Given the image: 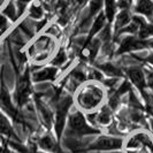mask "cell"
<instances>
[{
    "instance_id": "52a82bcc",
    "label": "cell",
    "mask_w": 153,
    "mask_h": 153,
    "mask_svg": "<svg viewBox=\"0 0 153 153\" xmlns=\"http://www.w3.org/2000/svg\"><path fill=\"white\" fill-rule=\"evenodd\" d=\"M149 46V43L144 42L143 39L136 38L134 36H127L120 44V47L117 50V54L127 53V52H132V51H138L143 50Z\"/></svg>"
},
{
    "instance_id": "1f68e13d",
    "label": "cell",
    "mask_w": 153,
    "mask_h": 153,
    "mask_svg": "<svg viewBox=\"0 0 153 153\" xmlns=\"http://www.w3.org/2000/svg\"><path fill=\"white\" fill-rule=\"evenodd\" d=\"M2 1H4V0H0V6H1V4H2Z\"/></svg>"
},
{
    "instance_id": "8fae6325",
    "label": "cell",
    "mask_w": 153,
    "mask_h": 153,
    "mask_svg": "<svg viewBox=\"0 0 153 153\" xmlns=\"http://www.w3.org/2000/svg\"><path fill=\"white\" fill-rule=\"evenodd\" d=\"M106 22H107V20H106L105 14H104V13H99V14L97 15V17L94 19L93 23H92L91 29H90V32H89V37H88L86 43L91 42L92 39H93V37H94L97 33H99L100 31L105 28Z\"/></svg>"
},
{
    "instance_id": "cb8c5ba5",
    "label": "cell",
    "mask_w": 153,
    "mask_h": 153,
    "mask_svg": "<svg viewBox=\"0 0 153 153\" xmlns=\"http://www.w3.org/2000/svg\"><path fill=\"white\" fill-rule=\"evenodd\" d=\"M71 76L74 78V81H76L78 83H82V82H84L85 79H86V75H85V73L83 70H78V69H75L73 73H71Z\"/></svg>"
},
{
    "instance_id": "4dcf8cb0",
    "label": "cell",
    "mask_w": 153,
    "mask_h": 153,
    "mask_svg": "<svg viewBox=\"0 0 153 153\" xmlns=\"http://www.w3.org/2000/svg\"><path fill=\"white\" fill-rule=\"evenodd\" d=\"M151 128H152V131H153V120H152V122H151Z\"/></svg>"
},
{
    "instance_id": "7402d4cb",
    "label": "cell",
    "mask_w": 153,
    "mask_h": 153,
    "mask_svg": "<svg viewBox=\"0 0 153 153\" xmlns=\"http://www.w3.org/2000/svg\"><path fill=\"white\" fill-rule=\"evenodd\" d=\"M4 15L9 17L12 21H15L17 19V13H16V7L14 6L13 2H9L6 8L4 9Z\"/></svg>"
},
{
    "instance_id": "277c9868",
    "label": "cell",
    "mask_w": 153,
    "mask_h": 153,
    "mask_svg": "<svg viewBox=\"0 0 153 153\" xmlns=\"http://www.w3.org/2000/svg\"><path fill=\"white\" fill-rule=\"evenodd\" d=\"M123 140L121 138L111 136H100L93 143L88 146L89 151H112L120 150L122 147Z\"/></svg>"
},
{
    "instance_id": "5bb4252c",
    "label": "cell",
    "mask_w": 153,
    "mask_h": 153,
    "mask_svg": "<svg viewBox=\"0 0 153 153\" xmlns=\"http://www.w3.org/2000/svg\"><path fill=\"white\" fill-rule=\"evenodd\" d=\"M38 146L39 149H42L45 152L58 153L60 151V149L58 146V143L50 135H45V136H43V137L40 138L38 142Z\"/></svg>"
},
{
    "instance_id": "5b68a950",
    "label": "cell",
    "mask_w": 153,
    "mask_h": 153,
    "mask_svg": "<svg viewBox=\"0 0 153 153\" xmlns=\"http://www.w3.org/2000/svg\"><path fill=\"white\" fill-rule=\"evenodd\" d=\"M31 93V81L29 76V71L25 70V73L21 75L16 83V102L19 106H23L27 104Z\"/></svg>"
},
{
    "instance_id": "2e32d148",
    "label": "cell",
    "mask_w": 153,
    "mask_h": 153,
    "mask_svg": "<svg viewBox=\"0 0 153 153\" xmlns=\"http://www.w3.org/2000/svg\"><path fill=\"white\" fill-rule=\"evenodd\" d=\"M36 105H37V107H38L39 114L42 116L43 122L45 123L47 127H50L51 123H52V119H53L52 112L50 111V108L47 107L44 102H42V101L39 100V98H36Z\"/></svg>"
},
{
    "instance_id": "9a60e30c",
    "label": "cell",
    "mask_w": 153,
    "mask_h": 153,
    "mask_svg": "<svg viewBox=\"0 0 153 153\" xmlns=\"http://www.w3.org/2000/svg\"><path fill=\"white\" fill-rule=\"evenodd\" d=\"M117 1L116 0H104V14L106 16L107 22L111 23L114 21L115 16H116V10H117Z\"/></svg>"
},
{
    "instance_id": "ffe728a7",
    "label": "cell",
    "mask_w": 153,
    "mask_h": 153,
    "mask_svg": "<svg viewBox=\"0 0 153 153\" xmlns=\"http://www.w3.org/2000/svg\"><path fill=\"white\" fill-rule=\"evenodd\" d=\"M43 14H44V10H43V7L38 5V4H32L30 6V9H29V15L30 17L35 19V20H39L43 17Z\"/></svg>"
},
{
    "instance_id": "f546056e",
    "label": "cell",
    "mask_w": 153,
    "mask_h": 153,
    "mask_svg": "<svg viewBox=\"0 0 153 153\" xmlns=\"http://www.w3.org/2000/svg\"><path fill=\"white\" fill-rule=\"evenodd\" d=\"M74 153H88V152H85L84 150H77V151H75Z\"/></svg>"
},
{
    "instance_id": "4316f807",
    "label": "cell",
    "mask_w": 153,
    "mask_h": 153,
    "mask_svg": "<svg viewBox=\"0 0 153 153\" xmlns=\"http://www.w3.org/2000/svg\"><path fill=\"white\" fill-rule=\"evenodd\" d=\"M147 83H149V85H151V86H153V71H150L149 73V75H147Z\"/></svg>"
},
{
    "instance_id": "8992f818",
    "label": "cell",
    "mask_w": 153,
    "mask_h": 153,
    "mask_svg": "<svg viewBox=\"0 0 153 153\" xmlns=\"http://www.w3.org/2000/svg\"><path fill=\"white\" fill-rule=\"evenodd\" d=\"M0 105L6 109V112L15 120L16 122H21L22 121L21 115L19 114L17 109L13 105V101H12V98H10V93L8 91L6 84H5L2 75H1V81H0Z\"/></svg>"
},
{
    "instance_id": "d4e9b609",
    "label": "cell",
    "mask_w": 153,
    "mask_h": 153,
    "mask_svg": "<svg viewBox=\"0 0 153 153\" xmlns=\"http://www.w3.org/2000/svg\"><path fill=\"white\" fill-rule=\"evenodd\" d=\"M8 28V20L4 14H0V32H4Z\"/></svg>"
},
{
    "instance_id": "f1b7e54d",
    "label": "cell",
    "mask_w": 153,
    "mask_h": 153,
    "mask_svg": "<svg viewBox=\"0 0 153 153\" xmlns=\"http://www.w3.org/2000/svg\"><path fill=\"white\" fill-rule=\"evenodd\" d=\"M28 153H44V152H39L37 150H35V149H33V150L31 149V150H28Z\"/></svg>"
},
{
    "instance_id": "6da1fadb",
    "label": "cell",
    "mask_w": 153,
    "mask_h": 153,
    "mask_svg": "<svg viewBox=\"0 0 153 153\" xmlns=\"http://www.w3.org/2000/svg\"><path fill=\"white\" fill-rule=\"evenodd\" d=\"M104 92L97 85H88L82 91H79L77 96L78 104L84 109H93L96 108L102 100Z\"/></svg>"
},
{
    "instance_id": "ba28073f",
    "label": "cell",
    "mask_w": 153,
    "mask_h": 153,
    "mask_svg": "<svg viewBox=\"0 0 153 153\" xmlns=\"http://www.w3.org/2000/svg\"><path fill=\"white\" fill-rule=\"evenodd\" d=\"M127 75L131 81V83L135 85L144 96L146 88V77L144 75V71L139 67H130V68L127 69Z\"/></svg>"
},
{
    "instance_id": "30bf717a",
    "label": "cell",
    "mask_w": 153,
    "mask_h": 153,
    "mask_svg": "<svg viewBox=\"0 0 153 153\" xmlns=\"http://www.w3.org/2000/svg\"><path fill=\"white\" fill-rule=\"evenodd\" d=\"M135 13L140 14L149 19L153 17V1L152 0H137L134 7Z\"/></svg>"
},
{
    "instance_id": "484cf974",
    "label": "cell",
    "mask_w": 153,
    "mask_h": 153,
    "mask_svg": "<svg viewBox=\"0 0 153 153\" xmlns=\"http://www.w3.org/2000/svg\"><path fill=\"white\" fill-rule=\"evenodd\" d=\"M90 78H92V79H99V81H101V78H102V75H101V73H100L99 70H96V69H93V70H91V74H90Z\"/></svg>"
},
{
    "instance_id": "9c48e42d",
    "label": "cell",
    "mask_w": 153,
    "mask_h": 153,
    "mask_svg": "<svg viewBox=\"0 0 153 153\" xmlns=\"http://www.w3.org/2000/svg\"><path fill=\"white\" fill-rule=\"evenodd\" d=\"M58 75V68L56 67H46L40 70L33 73L31 79L33 82H45V81H52Z\"/></svg>"
},
{
    "instance_id": "3957f363",
    "label": "cell",
    "mask_w": 153,
    "mask_h": 153,
    "mask_svg": "<svg viewBox=\"0 0 153 153\" xmlns=\"http://www.w3.org/2000/svg\"><path fill=\"white\" fill-rule=\"evenodd\" d=\"M70 105H71V98L69 97H65L62 99L59 100L58 105H56V111H55V121H54V127H55V132H56V137L60 140L61 139V135L65 124H66V120L68 116V112L70 109Z\"/></svg>"
},
{
    "instance_id": "44dd1931",
    "label": "cell",
    "mask_w": 153,
    "mask_h": 153,
    "mask_svg": "<svg viewBox=\"0 0 153 153\" xmlns=\"http://www.w3.org/2000/svg\"><path fill=\"white\" fill-rule=\"evenodd\" d=\"M99 68L101 70H104L105 73H107L108 75H112V76H121V70L117 69L115 66L111 65V63H105V65H101L99 66Z\"/></svg>"
},
{
    "instance_id": "4fadbf2b",
    "label": "cell",
    "mask_w": 153,
    "mask_h": 153,
    "mask_svg": "<svg viewBox=\"0 0 153 153\" xmlns=\"http://www.w3.org/2000/svg\"><path fill=\"white\" fill-rule=\"evenodd\" d=\"M131 15H130V12L128 9H121L116 16H115V25H114V29L115 32H120L122 30L123 28H126L129 23L131 22Z\"/></svg>"
},
{
    "instance_id": "d6986e66",
    "label": "cell",
    "mask_w": 153,
    "mask_h": 153,
    "mask_svg": "<svg viewBox=\"0 0 153 153\" xmlns=\"http://www.w3.org/2000/svg\"><path fill=\"white\" fill-rule=\"evenodd\" d=\"M104 7V0H90L89 2V19L98 15Z\"/></svg>"
},
{
    "instance_id": "7c38bea8",
    "label": "cell",
    "mask_w": 153,
    "mask_h": 153,
    "mask_svg": "<svg viewBox=\"0 0 153 153\" xmlns=\"http://www.w3.org/2000/svg\"><path fill=\"white\" fill-rule=\"evenodd\" d=\"M0 134L2 136H5V137L9 138V139L20 142V139H19V137L16 136V134L13 130V128H12L10 123L8 121V119L1 113V111H0Z\"/></svg>"
},
{
    "instance_id": "83f0119b",
    "label": "cell",
    "mask_w": 153,
    "mask_h": 153,
    "mask_svg": "<svg viewBox=\"0 0 153 153\" xmlns=\"http://www.w3.org/2000/svg\"><path fill=\"white\" fill-rule=\"evenodd\" d=\"M0 153H8V151L4 147V146L0 145Z\"/></svg>"
},
{
    "instance_id": "e0dca14e",
    "label": "cell",
    "mask_w": 153,
    "mask_h": 153,
    "mask_svg": "<svg viewBox=\"0 0 153 153\" xmlns=\"http://www.w3.org/2000/svg\"><path fill=\"white\" fill-rule=\"evenodd\" d=\"M96 120H97V123H99L101 126H107V124H109L111 121H112L111 109L108 107H104L99 113H97Z\"/></svg>"
},
{
    "instance_id": "ac0fdd59",
    "label": "cell",
    "mask_w": 153,
    "mask_h": 153,
    "mask_svg": "<svg viewBox=\"0 0 153 153\" xmlns=\"http://www.w3.org/2000/svg\"><path fill=\"white\" fill-rule=\"evenodd\" d=\"M138 35L140 39L150 38L153 36V23H147L145 20L140 23L139 25V30H138Z\"/></svg>"
},
{
    "instance_id": "603a6c76",
    "label": "cell",
    "mask_w": 153,
    "mask_h": 153,
    "mask_svg": "<svg viewBox=\"0 0 153 153\" xmlns=\"http://www.w3.org/2000/svg\"><path fill=\"white\" fill-rule=\"evenodd\" d=\"M67 61V54H66V52H65V50H60L58 53H56V55L54 56L53 59V66L54 67H56V66H61V65H63L65 62Z\"/></svg>"
},
{
    "instance_id": "d6a6232c",
    "label": "cell",
    "mask_w": 153,
    "mask_h": 153,
    "mask_svg": "<svg viewBox=\"0 0 153 153\" xmlns=\"http://www.w3.org/2000/svg\"><path fill=\"white\" fill-rule=\"evenodd\" d=\"M152 23H153V17H152Z\"/></svg>"
},
{
    "instance_id": "7a4b0ae2",
    "label": "cell",
    "mask_w": 153,
    "mask_h": 153,
    "mask_svg": "<svg viewBox=\"0 0 153 153\" xmlns=\"http://www.w3.org/2000/svg\"><path fill=\"white\" fill-rule=\"evenodd\" d=\"M68 129L71 135H76V136L92 135L99 132L98 129H94L88 124L85 116L78 111L68 115Z\"/></svg>"
}]
</instances>
